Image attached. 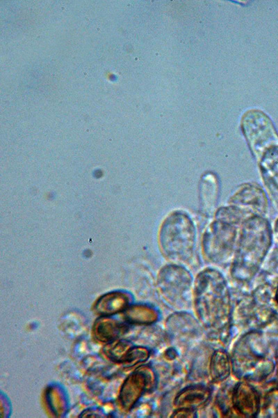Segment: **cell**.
<instances>
[{
	"instance_id": "5",
	"label": "cell",
	"mask_w": 278,
	"mask_h": 418,
	"mask_svg": "<svg viewBox=\"0 0 278 418\" xmlns=\"http://www.w3.org/2000/svg\"><path fill=\"white\" fill-rule=\"evenodd\" d=\"M192 277L179 265H167L158 277V288L164 300L174 308L188 305L191 297Z\"/></svg>"
},
{
	"instance_id": "6",
	"label": "cell",
	"mask_w": 278,
	"mask_h": 418,
	"mask_svg": "<svg viewBox=\"0 0 278 418\" xmlns=\"http://www.w3.org/2000/svg\"><path fill=\"white\" fill-rule=\"evenodd\" d=\"M156 375L148 365H143L131 372L124 380L118 394V403L125 411H129L146 392L156 385Z\"/></svg>"
},
{
	"instance_id": "2",
	"label": "cell",
	"mask_w": 278,
	"mask_h": 418,
	"mask_svg": "<svg viewBox=\"0 0 278 418\" xmlns=\"http://www.w3.org/2000/svg\"><path fill=\"white\" fill-rule=\"evenodd\" d=\"M231 360L234 375L247 382H262L275 367L265 338L256 330L246 332L237 340Z\"/></svg>"
},
{
	"instance_id": "13",
	"label": "cell",
	"mask_w": 278,
	"mask_h": 418,
	"mask_svg": "<svg viewBox=\"0 0 278 418\" xmlns=\"http://www.w3.org/2000/svg\"><path fill=\"white\" fill-rule=\"evenodd\" d=\"M232 369L231 360L228 353L222 348L215 350L208 364L209 377L213 382H222L229 376Z\"/></svg>"
},
{
	"instance_id": "17",
	"label": "cell",
	"mask_w": 278,
	"mask_h": 418,
	"mask_svg": "<svg viewBox=\"0 0 278 418\" xmlns=\"http://www.w3.org/2000/svg\"><path fill=\"white\" fill-rule=\"evenodd\" d=\"M150 356V351L145 347L134 346L131 348L126 362L127 366H131L145 362Z\"/></svg>"
},
{
	"instance_id": "19",
	"label": "cell",
	"mask_w": 278,
	"mask_h": 418,
	"mask_svg": "<svg viewBox=\"0 0 278 418\" xmlns=\"http://www.w3.org/2000/svg\"><path fill=\"white\" fill-rule=\"evenodd\" d=\"M165 357L170 360L177 358V352L173 348L167 349L164 353Z\"/></svg>"
},
{
	"instance_id": "20",
	"label": "cell",
	"mask_w": 278,
	"mask_h": 418,
	"mask_svg": "<svg viewBox=\"0 0 278 418\" xmlns=\"http://www.w3.org/2000/svg\"><path fill=\"white\" fill-rule=\"evenodd\" d=\"M275 300H276L277 303L278 304V285H277L276 293H275Z\"/></svg>"
},
{
	"instance_id": "4",
	"label": "cell",
	"mask_w": 278,
	"mask_h": 418,
	"mask_svg": "<svg viewBox=\"0 0 278 418\" xmlns=\"http://www.w3.org/2000/svg\"><path fill=\"white\" fill-rule=\"evenodd\" d=\"M160 240L167 256L175 261H185L190 255L195 240L193 225L183 214H173L162 225Z\"/></svg>"
},
{
	"instance_id": "15",
	"label": "cell",
	"mask_w": 278,
	"mask_h": 418,
	"mask_svg": "<svg viewBox=\"0 0 278 418\" xmlns=\"http://www.w3.org/2000/svg\"><path fill=\"white\" fill-rule=\"evenodd\" d=\"M133 344L125 339H116L108 343L103 349L106 358L116 363L124 364Z\"/></svg>"
},
{
	"instance_id": "7",
	"label": "cell",
	"mask_w": 278,
	"mask_h": 418,
	"mask_svg": "<svg viewBox=\"0 0 278 418\" xmlns=\"http://www.w3.org/2000/svg\"><path fill=\"white\" fill-rule=\"evenodd\" d=\"M229 224L215 222L204 236V250L209 260L220 262L226 260L232 249L236 233Z\"/></svg>"
},
{
	"instance_id": "18",
	"label": "cell",
	"mask_w": 278,
	"mask_h": 418,
	"mask_svg": "<svg viewBox=\"0 0 278 418\" xmlns=\"http://www.w3.org/2000/svg\"><path fill=\"white\" fill-rule=\"evenodd\" d=\"M196 410L188 408H176L172 413L171 417H195Z\"/></svg>"
},
{
	"instance_id": "1",
	"label": "cell",
	"mask_w": 278,
	"mask_h": 418,
	"mask_svg": "<svg viewBox=\"0 0 278 418\" xmlns=\"http://www.w3.org/2000/svg\"><path fill=\"white\" fill-rule=\"evenodd\" d=\"M193 299L195 312L206 336L226 342L232 321L231 297L228 285L218 271L206 269L196 277Z\"/></svg>"
},
{
	"instance_id": "14",
	"label": "cell",
	"mask_w": 278,
	"mask_h": 418,
	"mask_svg": "<svg viewBox=\"0 0 278 418\" xmlns=\"http://www.w3.org/2000/svg\"><path fill=\"white\" fill-rule=\"evenodd\" d=\"M159 316V312L156 308L145 304L130 305L124 311L125 320L133 325H151L156 323Z\"/></svg>"
},
{
	"instance_id": "9",
	"label": "cell",
	"mask_w": 278,
	"mask_h": 418,
	"mask_svg": "<svg viewBox=\"0 0 278 418\" xmlns=\"http://www.w3.org/2000/svg\"><path fill=\"white\" fill-rule=\"evenodd\" d=\"M233 410L244 417H256L261 408V397L257 389L249 382H237L231 391Z\"/></svg>"
},
{
	"instance_id": "8",
	"label": "cell",
	"mask_w": 278,
	"mask_h": 418,
	"mask_svg": "<svg viewBox=\"0 0 278 418\" xmlns=\"http://www.w3.org/2000/svg\"><path fill=\"white\" fill-rule=\"evenodd\" d=\"M166 330L173 341L188 343L202 335L203 327L199 320L190 314L179 311L172 314L166 320Z\"/></svg>"
},
{
	"instance_id": "16",
	"label": "cell",
	"mask_w": 278,
	"mask_h": 418,
	"mask_svg": "<svg viewBox=\"0 0 278 418\" xmlns=\"http://www.w3.org/2000/svg\"><path fill=\"white\" fill-rule=\"evenodd\" d=\"M47 405L56 417L62 416L67 408V401L64 393L60 387L52 386L47 389L45 392Z\"/></svg>"
},
{
	"instance_id": "11",
	"label": "cell",
	"mask_w": 278,
	"mask_h": 418,
	"mask_svg": "<svg viewBox=\"0 0 278 418\" xmlns=\"http://www.w3.org/2000/svg\"><path fill=\"white\" fill-rule=\"evenodd\" d=\"M132 297L123 291L107 293L97 299L95 303V311L101 316H110L124 311L129 306Z\"/></svg>"
},
{
	"instance_id": "12",
	"label": "cell",
	"mask_w": 278,
	"mask_h": 418,
	"mask_svg": "<svg viewBox=\"0 0 278 418\" xmlns=\"http://www.w3.org/2000/svg\"><path fill=\"white\" fill-rule=\"evenodd\" d=\"M127 330L125 324L109 316H101L93 325L92 334L98 341L108 343L117 339Z\"/></svg>"
},
{
	"instance_id": "10",
	"label": "cell",
	"mask_w": 278,
	"mask_h": 418,
	"mask_svg": "<svg viewBox=\"0 0 278 418\" xmlns=\"http://www.w3.org/2000/svg\"><path fill=\"white\" fill-rule=\"evenodd\" d=\"M211 389L204 383H194L181 389L175 396L173 405L176 408L197 410L205 406L211 399Z\"/></svg>"
},
{
	"instance_id": "3",
	"label": "cell",
	"mask_w": 278,
	"mask_h": 418,
	"mask_svg": "<svg viewBox=\"0 0 278 418\" xmlns=\"http://www.w3.org/2000/svg\"><path fill=\"white\" fill-rule=\"evenodd\" d=\"M271 242V233L265 219L255 217L245 223L231 268L239 281L250 279L256 272Z\"/></svg>"
}]
</instances>
